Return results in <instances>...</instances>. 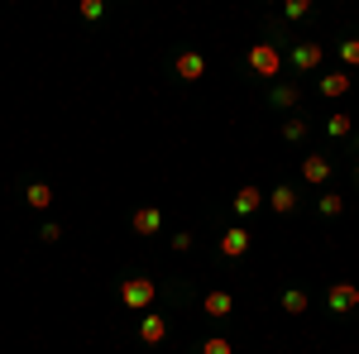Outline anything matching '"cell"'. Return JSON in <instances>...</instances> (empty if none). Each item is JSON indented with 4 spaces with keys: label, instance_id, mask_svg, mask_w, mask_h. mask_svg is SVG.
Here are the masks:
<instances>
[{
    "label": "cell",
    "instance_id": "cell-1",
    "mask_svg": "<svg viewBox=\"0 0 359 354\" xmlns=\"http://www.w3.org/2000/svg\"><path fill=\"white\" fill-rule=\"evenodd\" d=\"M245 72H249V77H259V82L283 77V48H278V39H259V43H249Z\"/></svg>",
    "mask_w": 359,
    "mask_h": 354
},
{
    "label": "cell",
    "instance_id": "cell-2",
    "mask_svg": "<svg viewBox=\"0 0 359 354\" xmlns=\"http://www.w3.org/2000/svg\"><path fill=\"white\" fill-rule=\"evenodd\" d=\"M120 301L130 306V311H154V301H158V282L154 278H144V273H135V278H125L120 282Z\"/></svg>",
    "mask_w": 359,
    "mask_h": 354
},
{
    "label": "cell",
    "instance_id": "cell-3",
    "mask_svg": "<svg viewBox=\"0 0 359 354\" xmlns=\"http://www.w3.org/2000/svg\"><path fill=\"white\" fill-rule=\"evenodd\" d=\"M321 57H326L321 39H302V43H292V53H287V67H292V72H316V67H321Z\"/></svg>",
    "mask_w": 359,
    "mask_h": 354
},
{
    "label": "cell",
    "instance_id": "cell-4",
    "mask_svg": "<svg viewBox=\"0 0 359 354\" xmlns=\"http://www.w3.org/2000/svg\"><path fill=\"white\" fill-rule=\"evenodd\" d=\"M326 311H331V316H350V311H359V282H331Z\"/></svg>",
    "mask_w": 359,
    "mask_h": 354
},
{
    "label": "cell",
    "instance_id": "cell-5",
    "mask_svg": "<svg viewBox=\"0 0 359 354\" xmlns=\"http://www.w3.org/2000/svg\"><path fill=\"white\" fill-rule=\"evenodd\" d=\"M172 77L177 82H201L206 77V57L196 53V48H182V53L172 57Z\"/></svg>",
    "mask_w": 359,
    "mask_h": 354
},
{
    "label": "cell",
    "instance_id": "cell-6",
    "mask_svg": "<svg viewBox=\"0 0 359 354\" xmlns=\"http://www.w3.org/2000/svg\"><path fill=\"white\" fill-rule=\"evenodd\" d=\"M249 245H254V235H249L245 225H230V230H221V259H245Z\"/></svg>",
    "mask_w": 359,
    "mask_h": 354
},
{
    "label": "cell",
    "instance_id": "cell-7",
    "mask_svg": "<svg viewBox=\"0 0 359 354\" xmlns=\"http://www.w3.org/2000/svg\"><path fill=\"white\" fill-rule=\"evenodd\" d=\"M168 340V316L163 311H144L139 316V345H163Z\"/></svg>",
    "mask_w": 359,
    "mask_h": 354
},
{
    "label": "cell",
    "instance_id": "cell-8",
    "mask_svg": "<svg viewBox=\"0 0 359 354\" xmlns=\"http://www.w3.org/2000/svg\"><path fill=\"white\" fill-rule=\"evenodd\" d=\"M130 230H135V235H158V230H163V211H158V206H135V211H130Z\"/></svg>",
    "mask_w": 359,
    "mask_h": 354
},
{
    "label": "cell",
    "instance_id": "cell-9",
    "mask_svg": "<svg viewBox=\"0 0 359 354\" xmlns=\"http://www.w3.org/2000/svg\"><path fill=\"white\" fill-rule=\"evenodd\" d=\"M316 86H321L326 101H340V96L355 86V72H345V67H340V72H321V82H316Z\"/></svg>",
    "mask_w": 359,
    "mask_h": 354
},
{
    "label": "cell",
    "instance_id": "cell-10",
    "mask_svg": "<svg viewBox=\"0 0 359 354\" xmlns=\"http://www.w3.org/2000/svg\"><path fill=\"white\" fill-rule=\"evenodd\" d=\"M302 182H311V187H326V182H331V158L306 154V158H302Z\"/></svg>",
    "mask_w": 359,
    "mask_h": 354
},
{
    "label": "cell",
    "instance_id": "cell-11",
    "mask_svg": "<svg viewBox=\"0 0 359 354\" xmlns=\"http://www.w3.org/2000/svg\"><path fill=\"white\" fill-rule=\"evenodd\" d=\"M230 206H235V216H254L259 206H269V191H259V187H249V182H245V187L235 191Z\"/></svg>",
    "mask_w": 359,
    "mask_h": 354
},
{
    "label": "cell",
    "instance_id": "cell-12",
    "mask_svg": "<svg viewBox=\"0 0 359 354\" xmlns=\"http://www.w3.org/2000/svg\"><path fill=\"white\" fill-rule=\"evenodd\" d=\"M297 201H302V196H297L292 182H278V187L269 191V206H273L278 216H292V211H297Z\"/></svg>",
    "mask_w": 359,
    "mask_h": 354
},
{
    "label": "cell",
    "instance_id": "cell-13",
    "mask_svg": "<svg viewBox=\"0 0 359 354\" xmlns=\"http://www.w3.org/2000/svg\"><path fill=\"white\" fill-rule=\"evenodd\" d=\"M201 311H206V316H211V321H225V316H230V311H235V297H230V292H221V287H216V292H206V301H201Z\"/></svg>",
    "mask_w": 359,
    "mask_h": 354
},
{
    "label": "cell",
    "instance_id": "cell-14",
    "mask_svg": "<svg viewBox=\"0 0 359 354\" xmlns=\"http://www.w3.org/2000/svg\"><path fill=\"white\" fill-rule=\"evenodd\" d=\"M297 101H302V91H297L292 82H278L273 91H269V106L273 110H297Z\"/></svg>",
    "mask_w": 359,
    "mask_h": 354
},
{
    "label": "cell",
    "instance_id": "cell-15",
    "mask_svg": "<svg viewBox=\"0 0 359 354\" xmlns=\"http://www.w3.org/2000/svg\"><path fill=\"white\" fill-rule=\"evenodd\" d=\"M25 201L34 206V211H48V206H53V187H48V182H29Z\"/></svg>",
    "mask_w": 359,
    "mask_h": 354
},
{
    "label": "cell",
    "instance_id": "cell-16",
    "mask_svg": "<svg viewBox=\"0 0 359 354\" xmlns=\"http://www.w3.org/2000/svg\"><path fill=\"white\" fill-rule=\"evenodd\" d=\"M278 301H283V311H287V316H302L306 306H311V297H306L302 287H283V297H278Z\"/></svg>",
    "mask_w": 359,
    "mask_h": 354
},
{
    "label": "cell",
    "instance_id": "cell-17",
    "mask_svg": "<svg viewBox=\"0 0 359 354\" xmlns=\"http://www.w3.org/2000/svg\"><path fill=\"white\" fill-rule=\"evenodd\" d=\"M316 211H321L326 220L345 216V196H340V191H321V196H316Z\"/></svg>",
    "mask_w": 359,
    "mask_h": 354
},
{
    "label": "cell",
    "instance_id": "cell-18",
    "mask_svg": "<svg viewBox=\"0 0 359 354\" xmlns=\"http://www.w3.org/2000/svg\"><path fill=\"white\" fill-rule=\"evenodd\" d=\"M306 139V120L302 115H287V120H283V144H302Z\"/></svg>",
    "mask_w": 359,
    "mask_h": 354
},
{
    "label": "cell",
    "instance_id": "cell-19",
    "mask_svg": "<svg viewBox=\"0 0 359 354\" xmlns=\"http://www.w3.org/2000/svg\"><path fill=\"white\" fill-rule=\"evenodd\" d=\"M326 135H331V139L355 135V115H331V120H326Z\"/></svg>",
    "mask_w": 359,
    "mask_h": 354
},
{
    "label": "cell",
    "instance_id": "cell-20",
    "mask_svg": "<svg viewBox=\"0 0 359 354\" xmlns=\"http://www.w3.org/2000/svg\"><path fill=\"white\" fill-rule=\"evenodd\" d=\"M340 62H345V72L359 67V39H340Z\"/></svg>",
    "mask_w": 359,
    "mask_h": 354
},
{
    "label": "cell",
    "instance_id": "cell-21",
    "mask_svg": "<svg viewBox=\"0 0 359 354\" xmlns=\"http://www.w3.org/2000/svg\"><path fill=\"white\" fill-rule=\"evenodd\" d=\"M196 354H235V345H230L225 335H206V340H201V350H196Z\"/></svg>",
    "mask_w": 359,
    "mask_h": 354
},
{
    "label": "cell",
    "instance_id": "cell-22",
    "mask_svg": "<svg viewBox=\"0 0 359 354\" xmlns=\"http://www.w3.org/2000/svg\"><path fill=\"white\" fill-rule=\"evenodd\" d=\"M311 15V0H287L283 5V20H306Z\"/></svg>",
    "mask_w": 359,
    "mask_h": 354
},
{
    "label": "cell",
    "instance_id": "cell-23",
    "mask_svg": "<svg viewBox=\"0 0 359 354\" xmlns=\"http://www.w3.org/2000/svg\"><path fill=\"white\" fill-rule=\"evenodd\" d=\"M39 240H43V245H57V240H62V225H57V220H43V225H39Z\"/></svg>",
    "mask_w": 359,
    "mask_h": 354
},
{
    "label": "cell",
    "instance_id": "cell-24",
    "mask_svg": "<svg viewBox=\"0 0 359 354\" xmlns=\"http://www.w3.org/2000/svg\"><path fill=\"white\" fill-rule=\"evenodd\" d=\"M77 15H82V20H101L106 10H101V0H82V5H77Z\"/></svg>",
    "mask_w": 359,
    "mask_h": 354
},
{
    "label": "cell",
    "instance_id": "cell-25",
    "mask_svg": "<svg viewBox=\"0 0 359 354\" xmlns=\"http://www.w3.org/2000/svg\"><path fill=\"white\" fill-rule=\"evenodd\" d=\"M172 249H177V254H187V249H192V235H187V230H177V235H172Z\"/></svg>",
    "mask_w": 359,
    "mask_h": 354
},
{
    "label": "cell",
    "instance_id": "cell-26",
    "mask_svg": "<svg viewBox=\"0 0 359 354\" xmlns=\"http://www.w3.org/2000/svg\"><path fill=\"white\" fill-rule=\"evenodd\" d=\"M355 182H359V158H355Z\"/></svg>",
    "mask_w": 359,
    "mask_h": 354
}]
</instances>
